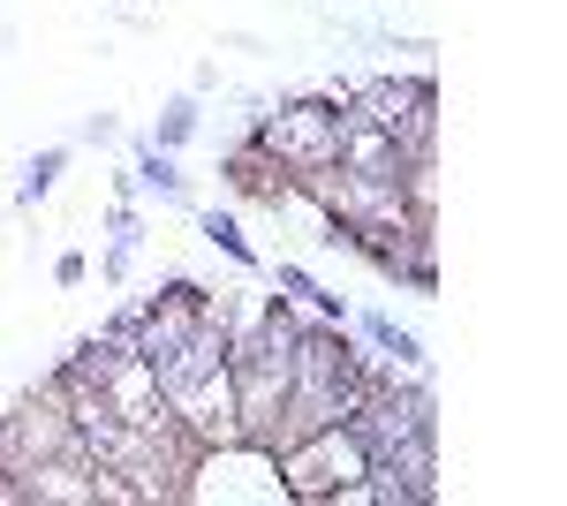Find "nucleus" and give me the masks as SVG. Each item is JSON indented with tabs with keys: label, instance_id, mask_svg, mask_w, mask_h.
I'll list each match as a JSON object with an SVG mask.
<instances>
[{
	"label": "nucleus",
	"instance_id": "f257e3e1",
	"mask_svg": "<svg viewBox=\"0 0 567 506\" xmlns=\"http://www.w3.org/2000/svg\"><path fill=\"white\" fill-rule=\"evenodd\" d=\"M265 462H272L280 499H296V506H333V492H341V484H355V476L371 468V446L355 438V423H318V431H303V438L272 446Z\"/></svg>",
	"mask_w": 567,
	"mask_h": 506
},
{
	"label": "nucleus",
	"instance_id": "f03ea898",
	"mask_svg": "<svg viewBox=\"0 0 567 506\" xmlns=\"http://www.w3.org/2000/svg\"><path fill=\"white\" fill-rule=\"evenodd\" d=\"M341 106L363 114L371 128H386L401 159L439 152V84H432V76H371V84H355Z\"/></svg>",
	"mask_w": 567,
	"mask_h": 506
},
{
	"label": "nucleus",
	"instance_id": "7ed1b4c3",
	"mask_svg": "<svg viewBox=\"0 0 567 506\" xmlns=\"http://www.w3.org/2000/svg\"><path fill=\"white\" fill-rule=\"evenodd\" d=\"M250 136H258V144H265V152H272L288 174L326 167V159H333V144H341V99L303 91V99L258 106V128H250Z\"/></svg>",
	"mask_w": 567,
	"mask_h": 506
},
{
	"label": "nucleus",
	"instance_id": "20e7f679",
	"mask_svg": "<svg viewBox=\"0 0 567 506\" xmlns=\"http://www.w3.org/2000/svg\"><path fill=\"white\" fill-rule=\"evenodd\" d=\"M53 454H84V446H76L69 401H61L53 385H39V393H23V401L0 416V462L31 468V462H53Z\"/></svg>",
	"mask_w": 567,
	"mask_h": 506
},
{
	"label": "nucleus",
	"instance_id": "39448f33",
	"mask_svg": "<svg viewBox=\"0 0 567 506\" xmlns=\"http://www.w3.org/2000/svg\"><path fill=\"white\" fill-rule=\"evenodd\" d=\"M219 174H227V189H235L243 205H265V211H280L288 197H296V174L280 167V159L265 152L258 136H243V144H235V152L219 159Z\"/></svg>",
	"mask_w": 567,
	"mask_h": 506
},
{
	"label": "nucleus",
	"instance_id": "423d86ee",
	"mask_svg": "<svg viewBox=\"0 0 567 506\" xmlns=\"http://www.w3.org/2000/svg\"><path fill=\"white\" fill-rule=\"evenodd\" d=\"M349 333L371 348V371H393V379H424V340L409 333L393 310H349Z\"/></svg>",
	"mask_w": 567,
	"mask_h": 506
},
{
	"label": "nucleus",
	"instance_id": "0eeeda50",
	"mask_svg": "<svg viewBox=\"0 0 567 506\" xmlns=\"http://www.w3.org/2000/svg\"><path fill=\"white\" fill-rule=\"evenodd\" d=\"M99 393H106V409L122 423H152V416H167V401H159V371L144 363V355H114L106 371H99Z\"/></svg>",
	"mask_w": 567,
	"mask_h": 506
},
{
	"label": "nucleus",
	"instance_id": "6e6552de",
	"mask_svg": "<svg viewBox=\"0 0 567 506\" xmlns=\"http://www.w3.org/2000/svg\"><path fill=\"white\" fill-rule=\"evenodd\" d=\"M122 189H130V197H159V205L197 211V189H189L182 159H175V152H159L152 136H136V144H130V174H122Z\"/></svg>",
	"mask_w": 567,
	"mask_h": 506
},
{
	"label": "nucleus",
	"instance_id": "1a4fd4ad",
	"mask_svg": "<svg viewBox=\"0 0 567 506\" xmlns=\"http://www.w3.org/2000/svg\"><path fill=\"white\" fill-rule=\"evenodd\" d=\"M333 159L349 174H363V182H401V152H393L386 128H371L363 114H349L341 106V144H333Z\"/></svg>",
	"mask_w": 567,
	"mask_h": 506
},
{
	"label": "nucleus",
	"instance_id": "9d476101",
	"mask_svg": "<svg viewBox=\"0 0 567 506\" xmlns=\"http://www.w3.org/2000/svg\"><path fill=\"white\" fill-rule=\"evenodd\" d=\"M136 250H144V219H136V197H130V189H114V205H106V257H99L106 288H122V280L136 272Z\"/></svg>",
	"mask_w": 567,
	"mask_h": 506
},
{
	"label": "nucleus",
	"instance_id": "9b49d317",
	"mask_svg": "<svg viewBox=\"0 0 567 506\" xmlns=\"http://www.w3.org/2000/svg\"><path fill=\"white\" fill-rule=\"evenodd\" d=\"M280 296L296 302L303 318H333V326H349V302L333 296V288L310 272V265H296V257H280Z\"/></svg>",
	"mask_w": 567,
	"mask_h": 506
},
{
	"label": "nucleus",
	"instance_id": "f8f14e48",
	"mask_svg": "<svg viewBox=\"0 0 567 506\" xmlns=\"http://www.w3.org/2000/svg\"><path fill=\"white\" fill-rule=\"evenodd\" d=\"M61 174H69V144H45V152H31L23 159V174H16V211H39L53 189H61Z\"/></svg>",
	"mask_w": 567,
	"mask_h": 506
},
{
	"label": "nucleus",
	"instance_id": "ddd939ff",
	"mask_svg": "<svg viewBox=\"0 0 567 506\" xmlns=\"http://www.w3.org/2000/svg\"><path fill=\"white\" fill-rule=\"evenodd\" d=\"M197 128H205V99H197V91H175V99L159 106V122H152V144H159V152H182Z\"/></svg>",
	"mask_w": 567,
	"mask_h": 506
},
{
	"label": "nucleus",
	"instance_id": "4468645a",
	"mask_svg": "<svg viewBox=\"0 0 567 506\" xmlns=\"http://www.w3.org/2000/svg\"><path fill=\"white\" fill-rule=\"evenodd\" d=\"M197 235H205L219 257H235L243 272H258V250H250V235H243V227H235L227 211H197Z\"/></svg>",
	"mask_w": 567,
	"mask_h": 506
},
{
	"label": "nucleus",
	"instance_id": "2eb2a0df",
	"mask_svg": "<svg viewBox=\"0 0 567 506\" xmlns=\"http://www.w3.org/2000/svg\"><path fill=\"white\" fill-rule=\"evenodd\" d=\"M76 144H91V152H114V144H122V114H106V106H99V114H84V122H76Z\"/></svg>",
	"mask_w": 567,
	"mask_h": 506
},
{
	"label": "nucleus",
	"instance_id": "dca6fc26",
	"mask_svg": "<svg viewBox=\"0 0 567 506\" xmlns=\"http://www.w3.org/2000/svg\"><path fill=\"white\" fill-rule=\"evenodd\" d=\"M53 280H61V288H84V280H91L84 250H61V257H53Z\"/></svg>",
	"mask_w": 567,
	"mask_h": 506
},
{
	"label": "nucleus",
	"instance_id": "f3484780",
	"mask_svg": "<svg viewBox=\"0 0 567 506\" xmlns=\"http://www.w3.org/2000/svg\"><path fill=\"white\" fill-rule=\"evenodd\" d=\"M189 91L213 99V91H219V61H197V69H189Z\"/></svg>",
	"mask_w": 567,
	"mask_h": 506
},
{
	"label": "nucleus",
	"instance_id": "a211bd4d",
	"mask_svg": "<svg viewBox=\"0 0 567 506\" xmlns=\"http://www.w3.org/2000/svg\"><path fill=\"white\" fill-rule=\"evenodd\" d=\"M0 468H8V462H0Z\"/></svg>",
	"mask_w": 567,
	"mask_h": 506
}]
</instances>
